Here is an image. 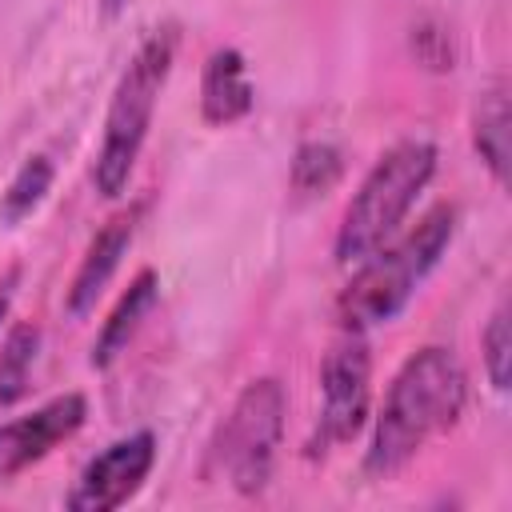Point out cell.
<instances>
[{
    "label": "cell",
    "instance_id": "cell-7",
    "mask_svg": "<svg viewBox=\"0 0 512 512\" xmlns=\"http://www.w3.org/2000/svg\"><path fill=\"white\" fill-rule=\"evenodd\" d=\"M152 460H156V436L152 432H132V436L108 444L80 472L76 488L68 492V508L72 512H112V508H120L128 496H136V488L152 472Z\"/></svg>",
    "mask_w": 512,
    "mask_h": 512
},
{
    "label": "cell",
    "instance_id": "cell-17",
    "mask_svg": "<svg viewBox=\"0 0 512 512\" xmlns=\"http://www.w3.org/2000/svg\"><path fill=\"white\" fill-rule=\"evenodd\" d=\"M16 284H20V264H12L4 276H0V320L8 316V304L16 296Z\"/></svg>",
    "mask_w": 512,
    "mask_h": 512
},
{
    "label": "cell",
    "instance_id": "cell-6",
    "mask_svg": "<svg viewBox=\"0 0 512 512\" xmlns=\"http://www.w3.org/2000/svg\"><path fill=\"white\" fill-rule=\"evenodd\" d=\"M320 392H324V408H320L316 448L352 440L368 420V396H372V356L360 340H344L324 356Z\"/></svg>",
    "mask_w": 512,
    "mask_h": 512
},
{
    "label": "cell",
    "instance_id": "cell-13",
    "mask_svg": "<svg viewBox=\"0 0 512 512\" xmlns=\"http://www.w3.org/2000/svg\"><path fill=\"white\" fill-rule=\"evenodd\" d=\"M40 348V328L36 324H12L4 344H0V404H16L28 392V376L36 364Z\"/></svg>",
    "mask_w": 512,
    "mask_h": 512
},
{
    "label": "cell",
    "instance_id": "cell-14",
    "mask_svg": "<svg viewBox=\"0 0 512 512\" xmlns=\"http://www.w3.org/2000/svg\"><path fill=\"white\" fill-rule=\"evenodd\" d=\"M48 188H52V160L48 156H28L20 164V172L12 176L8 192L0 196V220L4 224H20L48 196Z\"/></svg>",
    "mask_w": 512,
    "mask_h": 512
},
{
    "label": "cell",
    "instance_id": "cell-12",
    "mask_svg": "<svg viewBox=\"0 0 512 512\" xmlns=\"http://www.w3.org/2000/svg\"><path fill=\"white\" fill-rule=\"evenodd\" d=\"M508 124H512V116H508L504 88L484 92L476 104V116H472V144L500 184L508 180Z\"/></svg>",
    "mask_w": 512,
    "mask_h": 512
},
{
    "label": "cell",
    "instance_id": "cell-2",
    "mask_svg": "<svg viewBox=\"0 0 512 512\" xmlns=\"http://www.w3.org/2000/svg\"><path fill=\"white\" fill-rule=\"evenodd\" d=\"M456 232V208L436 204L404 240L392 248H376L360 260V272L340 296V324L348 332H364L372 324H388L416 292V284L436 268L448 240Z\"/></svg>",
    "mask_w": 512,
    "mask_h": 512
},
{
    "label": "cell",
    "instance_id": "cell-8",
    "mask_svg": "<svg viewBox=\"0 0 512 512\" xmlns=\"http://www.w3.org/2000/svg\"><path fill=\"white\" fill-rule=\"evenodd\" d=\"M84 416H88L84 396L80 392H64V396L40 404L36 412L0 424V484L20 476L24 468L40 464L56 444L76 436Z\"/></svg>",
    "mask_w": 512,
    "mask_h": 512
},
{
    "label": "cell",
    "instance_id": "cell-10",
    "mask_svg": "<svg viewBox=\"0 0 512 512\" xmlns=\"http://www.w3.org/2000/svg\"><path fill=\"white\" fill-rule=\"evenodd\" d=\"M252 80H248V64L236 48H216L204 64V80H200V112L208 124H232L240 116L252 112Z\"/></svg>",
    "mask_w": 512,
    "mask_h": 512
},
{
    "label": "cell",
    "instance_id": "cell-9",
    "mask_svg": "<svg viewBox=\"0 0 512 512\" xmlns=\"http://www.w3.org/2000/svg\"><path fill=\"white\" fill-rule=\"evenodd\" d=\"M132 232H136V208L112 216V220L92 236L84 260H80V268H76V276H72V284H68V296H64L68 316H76V320L88 316V308L96 304V296L104 292V284L112 280V272L120 268V256L128 252Z\"/></svg>",
    "mask_w": 512,
    "mask_h": 512
},
{
    "label": "cell",
    "instance_id": "cell-16",
    "mask_svg": "<svg viewBox=\"0 0 512 512\" xmlns=\"http://www.w3.org/2000/svg\"><path fill=\"white\" fill-rule=\"evenodd\" d=\"M480 344H484L488 380H492V388L504 392V388H508V360H512V332H508V308H504V304L492 312V320H488Z\"/></svg>",
    "mask_w": 512,
    "mask_h": 512
},
{
    "label": "cell",
    "instance_id": "cell-11",
    "mask_svg": "<svg viewBox=\"0 0 512 512\" xmlns=\"http://www.w3.org/2000/svg\"><path fill=\"white\" fill-rule=\"evenodd\" d=\"M156 296H160L156 272H152V268H144V272L128 284V292L120 296V304L112 308V316L104 320V328H100V336H96V348H92V364H96V368H108V364L128 348V340L136 336L140 320L152 312Z\"/></svg>",
    "mask_w": 512,
    "mask_h": 512
},
{
    "label": "cell",
    "instance_id": "cell-1",
    "mask_svg": "<svg viewBox=\"0 0 512 512\" xmlns=\"http://www.w3.org/2000/svg\"><path fill=\"white\" fill-rule=\"evenodd\" d=\"M464 396H468V376L448 348L432 344L412 352L384 396L364 468L372 476L400 472L432 436L448 432L460 420Z\"/></svg>",
    "mask_w": 512,
    "mask_h": 512
},
{
    "label": "cell",
    "instance_id": "cell-5",
    "mask_svg": "<svg viewBox=\"0 0 512 512\" xmlns=\"http://www.w3.org/2000/svg\"><path fill=\"white\" fill-rule=\"evenodd\" d=\"M280 436H284V388L272 376L252 380L236 396L224 424L216 428V440L208 448V472L232 480L236 492L256 496L272 476Z\"/></svg>",
    "mask_w": 512,
    "mask_h": 512
},
{
    "label": "cell",
    "instance_id": "cell-3",
    "mask_svg": "<svg viewBox=\"0 0 512 512\" xmlns=\"http://www.w3.org/2000/svg\"><path fill=\"white\" fill-rule=\"evenodd\" d=\"M172 60H176V28L172 24L156 28L128 60V68L112 92V104L104 116V140H100L96 168H92V180L104 196H120L128 188V176H132L144 136L152 128L156 100L168 84Z\"/></svg>",
    "mask_w": 512,
    "mask_h": 512
},
{
    "label": "cell",
    "instance_id": "cell-4",
    "mask_svg": "<svg viewBox=\"0 0 512 512\" xmlns=\"http://www.w3.org/2000/svg\"><path fill=\"white\" fill-rule=\"evenodd\" d=\"M432 172H436V148L428 140H400L396 148H388L372 164V172L364 176L360 192L344 212V224L336 232V260L360 264L364 256H372L400 228V220L408 216Z\"/></svg>",
    "mask_w": 512,
    "mask_h": 512
},
{
    "label": "cell",
    "instance_id": "cell-15",
    "mask_svg": "<svg viewBox=\"0 0 512 512\" xmlns=\"http://www.w3.org/2000/svg\"><path fill=\"white\" fill-rule=\"evenodd\" d=\"M344 172V160L332 144H300L296 160H292V188L300 196H312V192H324L340 180Z\"/></svg>",
    "mask_w": 512,
    "mask_h": 512
}]
</instances>
